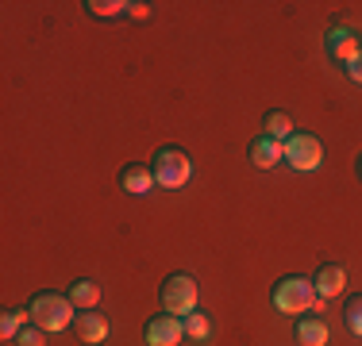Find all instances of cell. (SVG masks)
I'll use <instances>...</instances> for the list:
<instances>
[{"mask_svg":"<svg viewBox=\"0 0 362 346\" xmlns=\"http://www.w3.org/2000/svg\"><path fill=\"white\" fill-rule=\"evenodd\" d=\"M119 185L132 196H146L154 189V169L146 162H132V166H124V173H119Z\"/></svg>","mask_w":362,"mask_h":346,"instance_id":"10","label":"cell"},{"mask_svg":"<svg viewBox=\"0 0 362 346\" xmlns=\"http://www.w3.org/2000/svg\"><path fill=\"white\" fill-rule=\"evenodd\" d=\"M262 131L270 138H278V143H286L297 127H293V119L286 116V112H266V116H262Z\"/></svg>","mask_w":362,"mask_h":346,"instance_id":"15","label":"cell"},{"mask_svg":"<svg viewBox=\"0 0 362 346\" xmlns=\"http://www.w3.org/2000/svg\"><path fill=\"white\" fill-rule=\"evenodd\" d=\"M66 297H70V304L77 311H93V308L100 304V285L93 281V277H81V281L70 285V292H66Z\"/></svg>","mask_w":362,"mask_h":346,"instance_id":"13","label":"cell"},{"mask_svg":"<svg viewBox=\"0 0 362 346\" xmlns=\"http://www.w3.org/2000/svg\"><path fill=\"white\" fill-rule=\"evenodd\" d=\"M343 323H347V331L355 335V339H362V292L343 304Z\"/></svg>","mask_w":362,"mask_h":346,"instance_id":"18","label":"cell"},{"mask_svg":"<svg viewBox=\"0 0 362 346\" xmlns=\"http://www.w3.org/2000/svg\"><path fill=\"white\" fill-rule=\"evenodd\" d=\"M355 173H358V177H362V154H358V162H355Z\"/></svg>","mask_w":362,"mask_h":346,"instance_id":"22","label":"cell"},{"mask_svg":"<svg viewBox=\"0 0 362 346\" xmlns=\"http://www.w3.org/2000/svg\"><path fill=\"white\" fill-rule=\"evenodd\" d=\"M281 150H286V162L297 173H313V169H320V162H324V146L313 131H293L286 143H281Z\"/></svg>","mask_w":362,"mask_h":346,"instance_id":"5","label":"cell"},{"mask_svg":"<svg viewBox=\"0 0 362 346\" xmlns=\"http://www.w3.org/2000/svg\"><path fill=\"white\" fill-rule=\"evenodd\" d=\"M85 12L97 16V20H116V16L127 12L124 0H85Z\"/></svg>","mask_w":362,"mask_h":346,"instance_id":"17","label":"cell"},{"mask_svg":"<svg viewBox=\"0 0 362 346\" xmlns=\"http://www.w3.org/2000/svg\"><path fill=\"white\" fill-rule=\"evenodd\" d=\"M162 308L170 311V316H189V311H197V300H201V285H197L193 273H170L166 281H162Z\"/></svg>","mask_w":362,"mask_h":346,"instance_id":"4","label":"cell"},{"mask_svg":"<svg viewBox=\"0 0 362 346\" xmlns=\"http://www.w3.org/2000/svg\"><path fill=\"white\" fill-rule=\"evenodd\" d=\"M347 77H351L355 85H362V54H358V58H351V62H347Z\"/></svg>","mask_w":362,"mask_h":346,"instance_id":"21","label":"cell"},{"mask_svg":"<svg viewBox=\"0 0 362 346\" xmlns=\"http://www.w3.org/2000/svg\"><path fill=\"white\" fill-rule=\"evenodd\" d=\"M181 323H185V339H193V342H209L212 339L209 311H189V316H181Z\"/></svg>","mask_w":362,"mask_h":346,"instance_id":"14","label":"cell"},{"mask_svg":"<svg viewBox=\"0 0 362 346\" xmlns=\"http://www.w3.org/2000/svg\"><path fill=\"white\" fill-rule=\"evenodd\" d=\"M247 154H251V162H255L258 169H274L278 162H286V150H281V143H278V138H270V135H258Z\"/></svg>","mask_w":362,"mask_h":346,"instance_id":"11","label":"cell"},{"mask_svg":"<svg viewBox=\"0 0 362 346\" xmlns=\"http://www.w3.org/2000/svg\"><path fill=\"white\" fill-rule=\"evenodd\" d=\"M324 47H327V54H332L335 62H343V66H347L351 58H358V54H362V31L347 28V23H335V28L327 31Z\"/></svg>","mask_w":362,"mask_h":346,"instance_id":"7","label":"cell"},{"mask_svg":"<svg viewBox=\"0 0 362 346\" xmlns=\"http://www.w3.org/2000/svg\"><path fill=\"white\" fill-rule=\"evenodd\" d=\"M293 339L297 346H327V323L320 316H300L293 323Z\"/></svg>","mask_w":362,"mask_h":346,"instance_id":"12","label":"cell"},{"mask_svg":"<svg viewBox=\"0 0 362 346\" xmlns=\"http://www.w3.org/2000/svg\"><path fill=\"white\" fill-rule=\"evenodd\" d=\"M313 285H316V297L320 300H332V297H339V292L347 289V270L335 266V262H324L320 270H316Z\"/></svg>","mask_w":362,"mask_h":346,"instance_id":"9","label":"cell"},{"mask_svg":"<svg viewBox=\"0 0 362 346\" xmlns=\"http://www.w3.org/2000/svg\"><path fill=\"white\" fill-rule=\"evenodd\" d=\"M42 335H47V331H42V327L28 323V327H23L20 335H16V346H42Z\"/></svg>","mask_w":362,"mask_h":346,"instance_id":"19","label":"cell"},{"mask_svg":"<svg viewBox=\"0 0 362 346\" xmlns=\"http://www.w3.org/2000/svg\"><path fill=\"white\" fill-rule=\"evenodd\" d=\"M127 16H132V20H151V4L135 0V4H127Z\"/></svg>","mask_w":362,"mask_h":346,"instance_id":"20","label":"cell"},{"mask_svg":"<svg viewBox=\"0 0 362 346\" xmlns=\"http://www.w3.org/2000/svg\"><path fill=\"white\" fill-rule=\"evenodd\" d=\"M270 304L281 311V316H305L308 308L316 304V285H313V277H300V273H289V277H281L278 285H274V292H270Z\"/></svg>","mask_w":362,"mask_h":346,"instance_id":"1","label":"cell"},{"mask_svg":"<svg viewBox=\"0 0 362 346\" xmlns=\"http://www.w3.org/2000/svg\"><path fill=\"white\" fill-rule=\"evenodd\" d=\"M74 335L81 339L85 346H97V342H105L108 339V319L100 316L97 308L93 311H77V319H74Z\"/></svg>","mask_w":362,"mask_h":346,"instance_id":"8","label":"cell"},{"mask_svg":"<svg viewBox=\"0 0 362 346\" xmlns=\"http://www.w3.org/2000/svg\"><path fill=\"white\" fill-rule=\"evenodd\" d=\"M28 323H31V308H8L4 316H0V335H4V339H16Z\"/></svg>","mask_w":362,"mask_h":346,"instance_id":"16","label":"cell"},{"mask_svg":"<svg viewBox=\"0 0 362 346\" xmlns=\"http://www.w3.org/2000/svg\"><path fill=\"white\" fill-rule=\"evenodd\" d=\"M143 339L146 346H177L185 339V323H181V316H151L143 327Z\"/></svg>","mask_w":362,"mask_h":346,"instance_id":"6","label":"cell"},{"mask_svg":"<svg viewBox=\"0 0 362 346\" xmlns=\"http://www.w3.org/2000/svg\"><path fill=\"white\" fill-rule=\"evenodd\" d=\"M151 169H154V185H162V189H185L189 177H193V162H189V154L181 146L154 150Z\"/></svg>","mask_w":362,"mask_h":346,"instance_id":"3","label":"cell"},{"mask_svg":"<svg viewBox=\"0 0 362 346\" xmlns=\"http://www.w3.org/2000/svg\"><path fill=\"white\" fill-rule=\"evenodd\" d=\"M31 323L42 327V331H66V327H74L77 319V308L70 304V297H62V292H35V300H31Z\"/></svg>","mask_w":362,"mask_h":346,"instance_id":"2","label":"cell"}]
</instances>
